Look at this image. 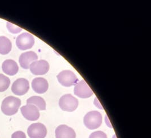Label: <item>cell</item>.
Wrapping results in <instances>:
<instances>
[{"label":"cell","mask_w":151,"mask_h":138,"mask_svg":"<svg viewBox=\"0 0 151 138\" xmlns=\"http://www.w3.org/2000/svg\"><path fill=\"white\" fill-rule=\"evenodd\" d=\"M12 48L11 41L5 36H0V54L6 55Z\"/></svg>","instance_id":"9a60e30c"},{"label":"cell","mask_w":151,"mask_h":138,"mask_svg":"<svg viewBox=\"0 0 151 138\" xmlns=\"http://www.w3.org/2000/svg\"><path fill=\"white\" fill-rule=\"evenodd\" d=\"M10 85V80L7 76L0 73V92L7 90Z\"/></svg>","instance_id":"e0dca14e"},{"label":"cell","mask_w":151,"mask_h":138,"mask_svg":"<svg viewBox=\"0 0 151 138\" xmlns=\"http://www.w3.org/2000/svg\"><path fill=\"white\" fill-rule=\"evenodd\" d=\"M35 38L33 35L24 32L19 35L16 39V45L21 50L32 48L34 45Z\"/></svg>","instance_id":"5b68a950"},{"label":"cell","mask_w":151,"mask_h":138,"mask_svg":"<svg viewBox=\"0 0 151 138\" xmlns=\"http://www.w3.org/2000/svg\"><path fill=\"white\" fill-rule=\"evenodd\" d=\"M30 71L35 75H44L49 69V64L45 60H36L29 65Z\"/></svg>","instance_id":"30bf717a"},{"label":"cell","mask_w":151,"mask_h":138,"mask_svg":"<svg viewBox=\"0 0 151 138\" xmlns=\"http://www.w3.org/2000/svg\"><path fill=\"white\" fill-rule=\"evenodd\" d=\"M57 80L62 86L70 87L78 83V78L76 74L70 70H62L57 75Z\"/></svg>","instance_id":"277c9868"},{"label":"cell","mask_w":151,"mask_h":138,"mask_svg":"<svg viewBox=\"0 0 151 138\" xmlns=\"http://www.w3.org/2000/svg\"><path fill=\"white\" fill-rule=\"evenodd\" d=\"M31 85L35 92L38 94L45 92L49 87L47 80L42 77H36L34 78L32 81Z\"/></svg>","instance_id":"4fadbf2b"},{"label":"cell","mask_w":151,"mask_h":138,"mask_svg":"<svg viewBox=\"0 0 151 138\" xmlns=\"http://www.w3.org/2000/svg\"><path fill=\"white\" fill-rule=\"evenodd\" d=\"M12 138H26V135L23 131H17L12 135Z\"/></svg>","instance_id":"ffe728a7"},{"label":"cell","mask_w":151,"mask_h":138,"mask_svg":"<svg viewBox=\"0 0 151 138\" xmlns=\"http://www.w3.org/2000/svg\"><path fill=\"white\" fill-rule=\"evenodd\" d=\"M29 89V84L27 79L20 78L14 81L12 86V91L15 95L22 96L26 94Z\"/></svg>","instance_id":"ba28073f"},{"label":"cell","mask_w":151,"mask_h":138,"mask_svg":"<svg viewBox=\"0 0 151 138\" xmlns=\"http://www.w3.org/2000/svg\"><path fill=\"white\" fill-rule=\"evenodd\" d=\"M27 134L30 138H45L47 130L44 124L38 122L32 124L28 127Z\"/></svg>","instance_id":"8992f818"},{"label":"cell","mask_w":151,"mask_h":138,"mask_svg":"<svg viewBox=\"0 0 151 138\" xmlns=\"http://www.w3.org/2000/svg\"><path fill=\"white\" fill-rule=\"evenodd\" d=\"M21 112L23 116L28 121H36L40 117L39 109L33 104H27L21 108Z\"/></svg>","instance_id":"52a82bcc"},{"label":"cell","mask_w":151,"mask_h":138,"mask_svg":"<svg viewBox=\"0 0 151 138\" xmlns=\"http://www.w3.org/2000/svg\"><path fill=\"white\" fill-rule=\"evenodd\" d=\"M38 56L36 53L32 51H27L22 53L19 59V62L21 67L25 69H29L32 63L37 60Z\"/></svg>","instance_id":"8fae6325"},{"label":"cell","mask_w":151,"mask_h":138,"mask_svg":"<svg viewBox=\"0 0 151 138\" xmlns=\"http://www.w3.org/2000/svg\"><path fill=\"white\" fill-rule=\"evenodd\" d=\"M6 27H7L8 31L13 34H17V33L21 32V31H22V29L21 28L19 27L10 22H7Z\"/></svg>","instance_id":"ac0fdd59"},{"label":"cell","mask_w":151,"mask_h":138,"mask_svg":"<svg viewBox=\"0 0 151 138\" xmlns=\"http://www.w3.org/2000/svg\"><path fill=\"white\" fill-rule=\"evenodd\" d=\"M27 104L34 105L39 109V110H46V102L44 99L40 97L33 96L29 97L27 100Z\"/></svg>","instance_id":"2e32d148"},{"label":"cell","mask_w":151,"mask_h":138,"mask_svg":"<svg viewBox=\"0 0 151 138\" xmlns=\"http://www.w3.org/2000/svg\"><path fill=\"white\" fill-rule=\"evenodd\" d=\"M74 93L81 98H88L93 94V92L85 81L82 80L77 83L74 89Z\"/></svg>","instance_id":"9c48e42d"},{"label":"cell","mask_w":151,"mask_h":138,"mask_svg":"<svg viewBox=\"0 0 151 138\" xmlns=\"http://www.w3.org/2000/svg\"><path fill=\"white\" fill-rule=\"evenodd\" d=\"M55 138H76L75 131L65 124L58 126L55 129Z\"/></svg>","instance_id":"7c38bea8"},{"label":"cell","mask_w":151,"mask_h":138,"mask_svg":"<svg viewBox=\"0 0 151 138\" xmlns=\"http://www.w3.org/2000/svg\"><path fill=\"white\" fill-rule=\"evenodd\" d=\"M89 138H108L106 134L103 131H97L92 132Z\"/></svg>","instance_id":"d6986e66"},{"label":"cell","mask_w":151,"mask_h":138,"mask_svg":"<svg viewBox=\"0 0 151 138\" xmlns=\"http://www.w3.org/2000/svg\"><path fill=\"white\" fill-rule=\"evenodd\" d=\"M21 105V100L18 97L9 96L3 100L1 110L6 116H13L18 112Z\"/></svg>","instance_id":"6da1fadb"},{"label":"cell","mask_w":151,"mask_h":138,"mask_svg":"<svg viewBox=\"0 0 151 138\" xmlns=\"http://www.w3.org/2000/svg\"><path fill=\"white\" fill-rule=\"evenodd\" d=\"M59 105L62 110L73 112L78 108V100L71 94H65L60 99Z\"/></svg>","instance_id":"3957f363"},{"label":"cell","mask_w":151,"mask_h":138,"mask_svg":"<svg viewBox=\"0 0 151 138\" xmlns=\"http://www.w3.org/2000/svg\"><path fill=\"white\" fill-rule=\"evenodd\" d=\"M84 124L86 127L90 130L99 128L102 124L101 114L96 110L88 112L84 117Z\"/></svg>","instance_id":"7a4b0ae2"},{"label":"cell","mask_w":151,"mask_h":138,"mask_svg":"<svg viewBox=\"0 0 151 138\" xmlns=\"http://www.w3.org/2000/svg\"><path fill=\"white\" fill-rule=\"evenodd\" d=\"M2 71L7 75L14 76L19 71V67L15 61L13 59H7L2 64Z\"/></svg>","instance_id":"5bb4252c"}]
</instances>
